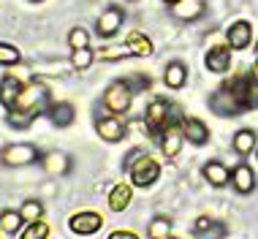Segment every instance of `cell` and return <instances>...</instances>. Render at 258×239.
I'll return each instance as SVG.
<instances>
[{
  "instance_id": "1",
  "label": "cell",
  "mask_w": 258,
  "mask_h": 239,
  "mask_svg": "<svg viewBox=\"0 0 258 239\" xmlns=\"http://www.w3.org/2000/svg\"><path fill=\"white\" fill-rule=\"evenodd\" d=\"M245 87H247V76H236V79H228L218 93L212 95L209 106L212 111H218L223 117H231V114H242L247 109L245 103Z\"/></svg>"
},
{
  "instance_id": "2",
  "label": "cell",
  "mask_w": 258,
  "mask_h": 239,
  "mask_svg": "<svg viewBox=\"0 0 258 239\" xmlns=\"http://www.w3.org/2000/svg\"><path fill=\"white\" fill-rule=\"evenodd\" d=\"M125 168L131 171V182H134L136 188L152 185V182L158 180V174H160V166L155 163V158L144 155L142 150H134V152H131L128 160H125Z\"/></svg>"
},
{
  "instance_id": "3",
  "label": "cell",
  "mask_w": 258,
  "mask_h": 239,
  "mask_svg": "<svg viewBox=\"0 0 258 239\" xmlns=\"http://www.w3.org/2000/svg\"><path fill=\"white\" fill-rule=\"evenodd\" d=\"M144 123H147L150 133H155L160 136L169 125H177L182 123V114H179V109L174 106V103H166V101H152L147 106V114H144Z\"/></svg>"
},
{
  "instance_id": "4",
  "label": "cell",
  "mask_w": 258,
  "mask_h": 239,
  "mask_svg": "<svg viewBox=\"0 0 258 239\" xmlns=\"http://www.w3.org/2000/svg\"><path fill=\"white\" fill-rule=\"evenodd\" d=\"M131 101H134V87L128 84V79L114 82L103 95V106H106L111 114H125L131 109Z\"/></svg>"
},
{
  "instance_id": "5",
  "label": "cell",
  "mask_w": 258,
  "mask_h": 239,
  "mask_svg": "<svg viewBox=\"0 0 258 239\" xmlns=\"http://www.w3.org/2000/svg\"><path fill=\"white\" fill-rule=\"evenodd\" d=\"M6 166H30L38 160V147L33 144H9L3 152H0Z\"/></svg>"
},
{
  "instance_id": "6",
  "label": "cell",
  "mask_w": 258,
  "mask_h": 239,
  "mask_svg": "<svg viewBox=\"0 0 258 239\" xmlns=\"http://www.w3.org/2000/svg\"><path fill=\"white\" fill-rule=\"evenodd\" d=\"M44 103H46V87H41V84H25L22 87V95H19L17 106L19 111H44Z\"/></svg>"
},
{
  "instance_id": "7",
  "label": "cell",
  "mask_w": 258,
  "mask_h": 239,
  "mask_svg": "<svg viewBox=\"0 0 258 239\" xmlns=\"http://www.w3.org/2000/svg\"><path fill=\"white\" fill-rule=\"evenodd\" d=\"M68 226H71L74 234L87 236V234H95V231L103 226V217L98 212H76V215H71Z\"/></svg>"
},
{
  "instance_id": "8",
  "label": "cell",
  "mask_w": 258,
  "mask_h": 239,
  "mask_svg": "<svg viewBox=\"0 0 258 239\" xmlns=\"http://www.w3.org/2000/svg\"><path fill=\"white\" fill-rule=\"evenodd\" d=\"M182 128L179 125H169L163 133H160V150H163L166 158H177L179 150H182Z\"/></svg>"
},
{
  "instance_id": "9",
  "label": "cell",
  "mask_w": 258,
  "mask_h": 239,
  "mask_svg": "<svg viewBox=\"0 0 258 239\" xmlns=\"http://www.w3.org/2000/svg\"><path fill=\"white\" fill-rule=\"evenodd\" d=\"M22 87L25 84L19 82L14 74L3 76V82H0V103H3L6 109H14L17 101H19V95H22Z\"/></svg>"
},
{
  "instance_id": "10",
  "label": "cell",
  "mask_w": 258,
  "mask_h": 239,
  "mask_svg": "<svg viewBox=\"0 0 258 239\" xmlns=\"http://www.w3.org/2000/svg\"><path fill=\"white\" fill-rule=\"evenodd\" d=\"M179 128H182V136H185L190 144H207V142H209V131H207V125L201 123V119L182 117Z\"/></svg>"
},
{
  "instance_id": "11",
  "label": "cell",
  "mask_w": 258,
  "mask_h": 239,
  "mask_svg": "<svg viewBox=\"0 0 258 239\" xmlns=\"http://www.w3.org/2000/svg\"><path fill=\"white\" fill-rule=\"evenodd\" d=\"M228 66H231V46H228V44H218V46L209 49V54H207V68H209V71L223 74Z\"/></svg>"
},
{
  "instance_id": "12",
  "label": "cell",
  "mask_w": 258,
  "mask_h": 239,
  "mask_svg": "<svg viewBox=\"0 0 258 239\" xmlns=\"http://www.w3.org/2000/svg\"><path fill=\"white\" fill-rule=\"evenodd\" d=\"M171 14L182 22L199 19L204 14V0H177V3H171Z\"/></svg>"
},
{
  "instance_id": "13",
  "label": "cell",
  "mask_w": 258,
  "mask_h": 239,
  "mask_svg": "<svg viewBox=\"0 0 258 239\" xmlns=\"http://www.w3.org/2000/svg\"><path fill=\"white\" fill-rule=\"evenodd\" d=\"M226 38H228V46H231V49H245V46L250 44V38H253V30H250V22H245V19H239V22H234L231 27H228Z\"/></svg>"
},
{
  "instance_id": "14",
  "label": "cell",
  "mask_w": 258,
  "mask_h": 239,
  "mask_svg": "<svg viewBox=\"0 0 258 239\" xmlns=\"http://www.w3.org/2000/svg\"><path fill=\"white\" fill-rule=\"evenodd\" d=\"M95 128H98V136L103 142H120V139H125V125L117 117H101Z\"/></svg>"
},
{
  "instance_id": "15",
  "label": "cell",
  "mask_w": 258,
  "mask_h": 239,
  "mask_svg": "<svg viewBox=\"0 0 258 239\" xmlns=\"http://www.w3.org/2000/svg\"><path fill=\"white\" fill-rule=\"evenodd\" d=\"M120 25H122V11L117 9V6H111V9H106L98 19V36H103V38L114 36V33L120 30Z\"/></svg>"
},
{
  "instance_id": "16",
  "label": "cell",
  "mask_w": 258,
  "mask_h": 239,
  "mask_svg": "<svg viewBox=\"0 0 258 239\" xmlns=\"http://www.w3.org/2000/svg\"><path fill=\"white\" fill-rule=\"evenodd\" d=\"M231 180H234V191L236 193L247 196V193L255 191V174H253L250 166H236L231 171Z\"/></svg>"
},
{
  "instance_id": "17",
  "label": "cell",
  "mask_w": 258,
  "mask_h": 239,
  "mask_svg": "<svg viewBox=\"0 0 258 239\" xmlns=\"http://www.w3.org/2000/svg\"><path fill=\"white\" fill-rule=\"evenodd\" d=\"M204 177H207L209 185L223 188V185H228V180H231V171H228L223 163H218V160H212V163L204 166Z\"/></svg>"
},
{
  "instance_id": "18",
  "label": "cell",
  "mask_w": 258,
  "mask_h": 239,
  "mask_svg": "<svg viewBox=\"0 0 258 239\" xmlns=\"http://www.w3.org/2000/svg\"><path fill=\"white\" fill-rule=\"evenodd\" d=\"M131 199H134V188L122 182V185H117L114 191H111L109 207L114 209V212H125V209H128V204H131Z\"/></svg>"
},
{
  "instance_id": "19",
  "label": "cell",
  "mask_w": 258,
  "mask_h": 239,
  "mask_svg": "<svg viewBox=\"0 0 258 239\" xmlns=\"http://www.w3.org/2000/svg\"><path fill=\"white\" fill-rule=\"evenodd\" d=\"M255 150V131L242 128L234 133V152L236 155H250Z\"/></svg>"
},
{
  "instance_id": "20",
  "label": "cell",
  "mask_w": 258,
  "mask_h": 239,
  "mask_svg": "<svg viewBox=\"0 0 258 239\" xmlns=\"http://www.w3.org/2000/svg\"><path fill=\"white\" fill-rule=\"evenodd\" d=\"M185 79H187V68L182 63H169V68H166V74H163L166 87L179 90V87H185Z\"/></svg>"
},
{
  "instance_id": "21",
  "label": "cell",
  "mask_w": 258,
  "mask_h": 239,
  "mask_svg": "<svg viewBox=\"0 0 258 239\" xmlns=\"http://www.w3.org/2000/svg\"><path fill=\"white\" fill-rule=\"evenodd\" d=\"M125 44L131 46V52H134L136 57H150L152 54V41L144 36V33H131V36L125 38Z\"/></svg>"
},
{
  "instance_id": "22",
  "label": "cell",
  "mask_w": 258,
  "mask_h": 239,
  "mask_svg": "<svg viewBox=\"0 0 258 239\" xmlns=\"http://www.w3.org/2000/svg\"><path fill=\"white\" fill-rule=\"evenodd\" d=\"M49 117H52L54 125L68 128V125L74 123V106H71V103H52V106H49Z\"/></svg>"
},
{
  "instance_id": "23",
  "label": "cell",
  "mask_w": 258,
  "mask_h": 239,
  "mask_svg": "<svg viewBox=\"0 0 258 239\" xmlns=\"http://www.w3.org/2000/svg\"><path fill=\"white\" fill-rule=\"evenodd\" d=\"M193 231H196V234H204L207 231V236H201V239H220L226 234V228H223L220 223H215L212 217H199V220L193 223Z\"/></svg>"
},
{
  "instance_id": "24",
  "label": "cell",
  "mask_w": 258,
  "mask_h": 239,
  "mask_svg": "<svg viewBox=\"0 0 258 239\" xmlns=\"http://www.w3.org/2000/svg\"><path fill=\"white\" fill-rule=\"evenodd\" d=\"M44 168H46V174H66L68 171V158L62 155V152H49V155L44 158Z\"/></svg>"
},
{
  "instance_id": "25",
  "label": "cell",
  "mask_w": 258,
  "mask_h": 239,
  "mask_svg": "<svg viewBox=\"0 0 258 239\" xmlns=\"http://www.w3.org/2000/svg\"><path fill=\"white\" fill-rule=\"evenodd\" d=\"M19 215L25 217V223H36V220H41V215H44V204L38 199H27L22 204V209H19Z\"/></svg>"
},
{
  "instance_id": "26",
  "label": "cell",
  "mask_w": 258,
  "mask_h": 239,
  "mask_svg": "<svg viewBox=\"0 0 258 239\" xmlns=\"http://www.w3.org/2000/svg\"><path fill=\"white\" fill-rule=\"evenodd\" d=\"M22 223H25V217L19 212H14V209H6V212L0 215V226H3V231H9V234L22 231Z\"/></svg>"
},
{
  "instance_id": "27",
  "label": "cell",
  "mask_w": 258,
  "mask_h": 239,
  "mask_svg": "<svg viewBox=\"0 0 258 239\" xmlns=\"http://www.w3.org/2000/svg\"><path fill=\"white\" fill-rule=\"evenodd\" d=\"M147 234H150V239H169V234H171V220H169V217H155V220L150 223Z\"/></svg>"
},
{
  "instance_id": "28",
  "label": "cell",
  "mask_w": 258,
  "mask_h": 239,
  "mask_svg": "<svg viewBox=\"0 0 258 239\" xmlns=\"http://www.w3.org/2000/svg\"><path fill=\"white\" fill-rule=\"evenodd\" d=\"M19 239H49V226L44 220H36V223H27V228L22 231Z\"/></svg>"
},
{
  "instance_id": "29",
  "label": "cell",
  "mask_w": 258,
  "mask_h": 239,
  "mask_svg": "<svg viewBox=\"0 0 258 239\" xmlns=\"http://www.w3.org/2000/svg\"><path fill=\"white\" fill-rule=\"evenodd\" d=\"M93 49L90 46H85V49H74V57H71V66L74 68H79V71H85V68H90L93 66Z\"/></svg>"
},
{
  "instance_id": "30",
  "label": "cell",
  "mask_w": 258,
  "mask_h": 239,
  "mask_svg": "<svg viewBox=\"0 0 258 239\" xmlns=\"http://www.w3.org/2000/svg\"><path fill=\"white\" fill-rule=\"evenodd\" d=\"M41 114V111H9V123L14 125V128H27V125L33 123V119H36Z\"/></svg>"
},
{
  "instance_id": "31",
  "label": "cell",
  "mask_w": 258,
  "mask_h": 239,
  "mask_svg": "<svg viewBox=\"0 0 258 239\" xmlns=\"http://www.w3.org/2000/svg\"><path fill=\"white\" fill-rule=\"evenodd\" d=\"M68 44H71L74 49H85V46H90V33L85 30V27H74V30L68 33Z\"/></svg>"
},
{
  "instance_id": "32",
  "label": "cell",
  "mask_w": 258,
  "mask_h": 239,
  "mask_svg": "<svg viewBox=\"0 0 258 239\" xmlns=\"http://www.w3.org/2000/svg\"><path fill=\"white\" fill-rule=\"evenodd\" d=\"M128 54H134V52H131V46H128V44H120V46H106V49H101V57H103V60H120V57H128Z\"/></svg>"
},
{
  "instance_id": "33",
  "label": "cell",
  "mask_w": 258,
  "mask_h": 239,
  "mask_svg": "<svg viewBox=\"0 0 258 239\" xmlns=\"http://www.w3.org/2000/svg\"><path fill=\"white\" fill-rule=\"evenodd\" d=\"M19 63V49L11 44H0V66H14Z\"/></svg>"
},
{
  "instance_id": "34",
  "label": "cell",
  "mask_w": 258,
  "mask_h": 239,
  "mask_svg": "<svg viewBox=\"0 0 258 239\" xmlns=\"http://www.w3.org/2000/svg\"><path fill=\"white\" fill-rule=\"evenodd\" d=\"M245 103H247V109H255V106H258V82H255V79H247Z\"/></svg>"
},
{
  "instance_id": "35",
  "label": "cell",
  "mask_w": 258,
  "mask_h": 239,
  "mask_svg": "<svg viewBox=\"0 0 258 239\" xmlns=\"http://www.w3.org/2000/svg\"><path fill=\"white\" fill-rule=\"evenodd\" d=\"M109 239H139V236L134 234V231H114Z\"/></svg>"
},
{
  "instance_id": "36",
  "label": "cell",
  "mask_w": 258,
  "mask_h": 239,
  "mask_svg": "<svg viewBox=\"0 0 258 239\" xmlns=\"http://www.w3.org/2000/svg\"><path fill=\"white\" fill-rule=\"evenodd\" d=\"M253 79L258 82V63H255V68H253Z\"/></svg>"
},
{
  "instance_id": "37",
  "label": "cell",
  "mask_w": 258,
  "mask_h": 239,
  "mask_svg": "<svg viewBox=\"0 0 258 239\" xmlns=\"http://www.w3.org/2000/svg\"><path fill=\"white\" fill-rule=\"evenodd\" d=\"M166 3H177V0H166Z\"/></svg>"
},
{
  "instance_id": "38",
  "label": "cell",
  "mask_w": 258,
  "mask_h": 239,
  "mask_svg": "<svg viewBox=\"0 0 258 239\" xmlns=\"http://www.w3.org/2000/svg\"><path fill=\"white\" fill-rule=\"evenodd\" d=\"M255 52H258V44H255Z\"/></svg>"
},
{
  "instance_id": "39",
  "label": "cell",
  "mask_w": 258,
  "mask_h": 239,
  "mask_svg": "<svg viewBox=\"0 0 258 239\" xmlns=\"http://www.w3.org/2000/svg\"><path fill=\"white\" fill-rule=\"evenodd\" d=\"M169 239H174V236H169Z\"/></svg>"
}]
</instances>
